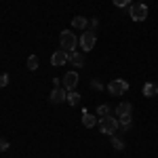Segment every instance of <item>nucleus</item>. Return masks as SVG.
I'll use <instances>...</instances> for the list:
<instances>
[{
    "instance_id": "nucleus-17",
    "label": "nucleus",
    "mask_w": 158,
    "mask_h": 158,
    "mask_svg": "<svg viewBox=\"0 0 158 158\" xmlns=\"http://www.w3.org/2000/svg\"><path fill=\"white\" fill-rule=\"evenodd\" d=\"M112 148H114V150H118V152H122V150H124V143H122L118 137H114V135H112Z\"/></svg>"
},
{
    "instance_id": "nucleus-24",
    "label": "nucleus",
    "mask_w": 158,
    "mask_h": 158,
    "mask_svg": "<svg viewBox=\"0 0 158 158\" xmlns=\"http://www.w3.org/2000/svg\"><path fill=\"white\" fill-rule=\"evenodd\" d=\"M139 2H143V0H139Z\"/></svg>"
},
{
    "instance_id": "nucleus-9",
    "label": "nucleus",
    "mask_w": 158,
    "mask_h": 158,
    "mask_svg": "<svg viewBox=\"0 0 158 158\" xmlns=\"http://www.w3.org/2000/svg\"><path fill=\"white\" fill-rule=\"evenodd\" d=\"M68 61H72L74 68H82V65H85V55L78 53V51H70V53H68Z\"/></svg>"
},
{
    "instance_id": "nucleus-10",
    "label": "nucleus",
    "mask_w": 158,
    "mask_h": 158,
    "mask_svg": "<svg viewBox=\"0 0 158 158\" xmlns=\"http://www.w3.org/2000/svg\"><path fill=\"white\" fill-rule=\"evenodd\" d=\"M97 116H93V114H89V112H82V124H85L86 129H93V127H95V124H97Z\"/></svg>"
},
{
    "instance_id": "nucleus-21",
    "label": "nucleus",
    "mask_w": 158,
    "mask_h": 158,
    "mask_svg": "<svg viewBox=\"0 0 158 158\" xmlns=\"http://www.w3.org/2000/svg\"><path fill=\"white\" fill-rule=\"evenodd\" d=\"M9 141H6V139H2V137H0V152H6V150H9Z\"/></svg>"
},
{
    "instance_id": "nucleus-4",
    "label": "nucleus",
    "mask_w": 158,
    "mask_h": 158,
    "mask_svg": "<svg viewBox=\"0 0 158 158\" xmlns=\"http://www.w3.org/2000/svg\"><path fill=\"white\" fill-rule=\"evenodd\" d=\"M118 127H120V124H118V118H112V116H103V118H99V129H101V133L114 135Z\"/></svg>"
},
{
    "instance_id": "nucleus-19",
    "label": "nucleus",
    "mask_w": 158,
    "mask_h": 158,
    "mask_svg": "<svg viewBox=\"0 0 158 158\" xmlns=\"http://www.w3.org/2000/svg\"><path fill=\"white\" fill-rule=\"evenodd\" d=\"M112 2H114V6H118V9L131 6V0H112Z\"/></svg>"
},
{
    "instance_id": "nucleus-2",
    "label": "nucleus",
    "mask_w": 158,
    "mask_h": 158,
    "mask_svg": "<svg viewBox=\"0 0 158 158\" xmlns=\"http://www.w3.org/2000/svg\"><path fill=\"white\" fill-rule=\"evenodd\" d=\"M129 91V82L127 80H122V78H114V80H110L108 85V93L110 95H114V97H120Z\"/></svg>"
},
{
    "instance_id": "nucleus-14",
    "label": "nucleus",
    "mask_w": 158,
    "mask_h": 158,
    "mask_svg": "<svg viewBox=\"0 0 158 158\" xmlns=\"http://www.w3.org/2000/svg\"><path fill=\"white\" fill-rule=\"evenodd\" d=\"M118 124H120L124 131H129L133 127V120H131V116H118Z\"/></svg>"
},
{
    "instance_id": "nucleus-15",
    "label": "nucleus",
    "mask_w": 158,
    "mask_h": 158,
    "mask_svg": "<svg viewBox=\"0 0 158 158\" xmlns=\"http://www.w3.org/2000/svg\"><path fill=\"white\" fill-rule=\"evenodd\" d=\"M68 103H70V106H78V103H80V95H78L76 91H68Z\"/></svg>"
},
{
    "instance_id": "nucleus-23",
    "label": "nucleus",
    "mask_w": 158,
    "mask_h": 158,
    "mask_svg": "<svg viewBox=\"0 0 158 158\" xmlns=\"http://www.w3.org/2000/svg\"><path fill=\"white\" fill-rule=\"evenodd\" d=\"M91 25H93V27H97V25H99V19H97V17H93V19H91Z\"/></svg>"
},
{
    "instance_id": "nucleus-11",
    "label": "nucleus",
    "mask_w": 158,
    "mask_h": 158,
    "mask_svg": "<svg viewBox=\"0 0 158 158\" xmlns=\"http://www.w3.org/2000/svg\"><path fill=\"white\" fill-rule=\"evenodd\" d=\"M131 112H133V106L129 101H122V103H118V108H116V114L118 116H131Z\"/></svg>"
},
{
    "instance_id": "nucleus-13",
    "label": "nucleus",
    "mask_w": 158,
    "mask_h": 158,
    "mask_svg": "<svg viewBox=\"0 0 158 158\" xmlns=\"http://www.w3.org/2000/svg\"><path fill=\"white\" fill-rule=\"evenodd\" d=\"M86 25H89V21L85 17H74L72 19V27H76V30H86Z\"/></svg>"
},
{
    "instance_id": "nucleus-18",
    "label": "nucleus",
    "mask_w": 158,
    "mask_h": 158,
    "mask_svg": "<svg viewBox=\"0 0 158 158\" xmlns=\"http://www.w3.org/2000/svg\"><path fill=\"white\" fill-rule=\"evenodd\" d=\"M97 114L101 116V118H103V116H110V106L108 103H101V106L97 108Z\"/></svg>"
},
{
    "instance_id": "nucleus-12",
    "label": "nucleus",
    "mask_w": 158,
    "mask_h": 158,
    "mask_svg": "<svg viewBox=\"0 0 158 158\" xmlns=\"http://www.w3.org/2000/svg\"><path fill=\"white\" fill-rule=\"evenodd\" d=\"M158 95V86L152 85V82H146V86H143V97H156Z\"/></svg>"
},
{
    "instance_id": "nucleus-7",
    "label": "nucleus",
    "mask_w": 158,
    "mask_h": 158,
    "mask_svg": "<svg viewBox=\"0 0 158 158\" xmlns=\"http://www.w3.org/2000/svg\"><path fill=\"white\" fill-rule=\"evenodd\" d=\"M63 101H68V93H65V89L55 86V89L51 91V103H63Z\"/></svg>"
},
{
    "instance_id": "nucleus-5",
    "label": "nucleus",
    "mask_w": 158,
    "mask_h": 158,
    "mask_svg": "<svg viewBox=\"0 0 158 158\" xmlns=\"http://www.w3.org/2000/svg\"><path fill=\"white\" fill-rule=\"evenodd\" d=\"M95 42H97V38H95V32H82V36H80V47L82 51H91L95 47Z\"/></svg>"
},
{
    "instance_id": "nucleus-20",
    "label": "nucleus",
    "mask_w": 158,
    "mask_h": 158,
    "mask_svg": "<svg viewBox=\"0 0 158 158\" xmlns=\"http://www.w3.org/2000/svg\"><path fill=\"white\" fill-rule=\"evenodd\" d=\"M9 80H11L9 74H0V86H6V85H9Z\"/></svg>"
},
{
    "instance_id": "nucleus-16",
    "label": "nucleus",
    "mask_w": 158,
    "mask_h": 158,
    "mask_svg": "<svg viewBox=\"0 0 158 158\" xmlns=\"http://www.w3.org/2000/svg\"><path fill=\"white\" fill-rule=\"evenodd\" d=\"M38 63H40V61H38L36 55H30V57H27V70H32V72H34V70L38 68Z\"/></svg>"
},
{
    "instance_id": "nucleus-6",
    "label": "nucleus",
    "mask_w": 158,
    "mask_h": 158,
    "mask_svg": "<svg viewBox=\"0 0 158 158\" xmlns=\"http://www.w3.org/2000/svg\"><path fill=\"white\" fill-rule=\"evenodd\" d=\"M78 80H80V78H78L76 72H68L63 76V89H65V91H74L76 85H78Z\"/></svg>"
},
{
    "instance_id": "nucleus-3",
    "label": "nucleus",
    "mask_w": 158,
    "mask_h": 158,
    "mask_svg": "<svg viewBox=\"0 0 158 158\" xmlns=\"http://www.w3.org/2000/svg\"><path fill=\"white\" fill-rule=\"evenodd\" d=\"M129 9V13H131V19L133 21H146L148 19V6L146 2H137V4H131V6H127Z\"/></svg>"
},
{
    "instance_id": "nucleus-22",
    "label": "nucleus",
    "mask_w": 158,
    "mask_h": 158,
    "mask_svg": "<svg viewBox=\"0 0 158 158\" xmlns=\"http://www.w3.org/2000/svg\"><path fill=\"white\" fill-rule=\"evenodd\" d=\"M91 85H93V89H97V91H101V89H103V85H101V82H99L97 78H95V80H93V82H91Z\"/></svg>"
},
{
    "instance_id": "nucleus-8",
    "label": "nucleus",
    "mask_w": 158,
    "mask_h": 158,
    "mask_svg": "<svg viewBox=\"0 0 158 158\" xmlns=\"http://www.w3.org/2000/svg\"><path fill=\"white\" fill-rule=\"evenodd\" d=\"M65 61H68V51H63V49L55 51V53L51 55V63H53L55 68H57V65H63Z\"/></svg>"
},
{
    "instance_id": "nucleus-1",
    "label": "nucleus",
    "mask_w": 158,
    "mask_h": 158,
    "mask_svg": "<svg viewBox=\"0 0 158 158\" xmlns=\"http://www.w3.org/2000/svg\"><path fill=\"white\" fill-rule=\"evenodd\" d=\"M78 42H80V40H78V38H76V34H74V32H70V30H63V32L59 34L61 49L68 51V53H70V51H76V44H78Z\"/></svg>"
}]
</instances>
